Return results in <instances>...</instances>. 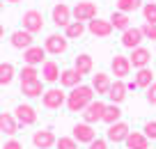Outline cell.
I'll use <instances>...</instances> for the list:
<instances>
[{
  "mask_svg": "<svg viewBox=\"0 0 156 149\" xmlns=\"http://www.w3.org/2000/svg\"><path fill=\"white\" fill-rule=\"evenodd\" d=\"M80 80H83V76L76 71V69H62V73H60V85L62 87H78L80 85Z\"/></svg>",
  "mask_w": 156,
  "mask_h": 149,
  "instance_id": "cell-19",
  "label": "cell"
},
{
  "mask_svg": "<svg viewBox=\"0 0 156 149\" xmlns=\"http://www.w3.org/2000/svg\"><path fill=\"white\" fill-rule=\"evenodd\" d=\"M21 92H23L25 96H30V99H34V96H41V94H44L41 78H37V80H30V83H21Z\"/></svg>",
  "mask_w": 156,
  "mask_h": 149,
  "instance_id": "cell-24",
  "label": "cell"
},
{
  "mask_svg": "<svg viewBox=\"0 0 156 149\" xmlns=\"http://www.w3.org/2000/svg\"><path fill=\"white\" fill-rule=\"evenodd\" d=\"M5 37V28H2V25H0V39Z\"/></svg>",
  "mask_w": 156,
  "mask_h": 149,
  "instance_id": "cell-40",
  "label": "cell"
},
{
  "mask_svg": "<svg viewBox=\"0 0 156 149\" xmlns=\"http://www.w3.org/2000/svg\"><path fill=\"white\" fill-rule=\"evenodd\" d=\"M2 149H23V147H21V142H16V140H9V142H5Z\"/></svg>",
  "mask_w": 156,
  "mask_h": 149,
  "instance_id": "cell-39",
  "label": "cell"
},
{
  "mask_svg": "<svg viewBox=\"0 0 156 149\" xmlns=\"http://www.w3.org/2000/svg\"><path fill=\"white\" fill-rule=\"evenodd\" d=\"M71 16L73 21H80V23H85V21H92L97 19V5L94 2H90V0H83V2H76V7L71 9Z\"/></svg>",
  "mask_w": 156,
  "mask_h": 149,
  "instance_id": "cell-3",
  "label": "cell"
},
{
  "mask_svg": "<svg viewBox=\"0 0 156 149\" xmlns=\"http://www.w3.org/2000/svg\"><path fill=\"white\" fill-rule=\"evenodd\" d=\"M37 78H39L37 67H30V64H25V67L21 69V83H30V80H37Z\"/></svg>",
  "mask_w": 156,
  "mask_h": 149,
  "instance_id": "cell-32",
  "label": "cell"
},
{
  "mask_svg": "<svg viewBox=\"0 0 156 149\" xmlns=\"http://www.w3.org/2000/svg\"><path fill=\"white\" fill-rule=\"evenodd\" d=\"M129 133H131V129H129V124H124V122H115V124L108 126V140L110 142H124V140L129 138Z\"/></svg>",
  "mask_w": 156,
  "mask_h": 149,
  "instance_id": "cell-10",
  "label": "cell"
},
{
  "mask_svg": "<svg viewBox=\"0 0 156 149\" xmlns=\"http://www.w3.org/2000/svg\"><path fill=\"white\" fill-rule=\"evenodd\" d=\"M129 60H131V67H133V69H142V67H149L151 53L147 51V48L138 46V48H133V53L129 55Z\"/></svg>",
  "mask_w": 156,
  "mask_h": 149,
  "instance_id": "cell-12",
  "label": "cell"
},
{
  "mask_svg": "<svg viewBox=\"0 0 156 149\" xmlns=\"http://www.w3.org/2000/svg\"><path fill=\"white\" fill-rule=\"evenodd\" d=\"M55 142H58V138L53 135V131H34L32 135V144L37 149H51Z\"/></svg>",
  "mask_w": 156,
  "mask_h": 149,
  "instance_id": "cell-14",
  "label": "cell"
},
{
  "mask_svg": "<svg viewBox=\"0 0 156 149\" xmlns=\"http://www.w3.org/2000/svg\"><path fill=\"white\" fill-rule=\"evenodd\" d=\"M0 131L7 135H14L16 131H19V122H16L14 115H9V112H0Z\"/></svg>",
  "mask_w": 156,
  "mask_h": 149,
  "instance_id": "cell-22",
  "label": "cell"
},
{
  "mask_svg": "<svg viewBox=\"0 0 156 149\" xmlns=\"http://www.w3.org/2000/svg\"><path fill=\"white\" fill-rule=\"evenodd\" d=\"M147 2H154V0H147Z\"/></svg>",
  "mask_w": 156,
  "mask_h": 149,
  "instance_id": "cell-43",
  "label": "cell"
},
{
  "mask_svg": "<svg viewBox=\"0 0 156 149\" xmlns=\"http://www.w3.org/2000/svg\"><path fill=\"white\" fill-rule=\"evenodd\" d=\"M16 122L23 126H32L34 122H37V112H34L32 106H28V103H21V106H16Z\"/></svg>",
  "mask_w": 156,
  "mask_h": 149,
  "instance_id": "cell-11",
  "label": "cell"
},
{
  "mask_svg": "<svg viewBox=\"0 0 156 149\" xmlns=\"http://www.w3.org/2000/svg\"><path fill=\"white\" fill-rule=\"evenodd\" d=\"M46 60V48L44 46H30V48H25L23 51V62L25 64H30V67H37V64H41Z\"/></svg>",
  "mask_w": 156,
  "mask_h": 149,
  "instance_id": "cell-7",
  "label": "cell"
},
{
  "mask_svg": "<svg viewBox=\"0 0 156 149\" xmlns=\"http://www.w3.org/2000/svg\"><path fill=\"white\" fill-rule=\"evenodd\" d=\"M90 149H108V144H106V140L97 138V140H92V142H90Z\"/></svg>",
  "mask_w": 156,
  "mask_h": 149,
  "instance_id": "cell-38",
  "label": "cell"
},
{
  "mask_svg": "<svg viewBox=\"0 0 156 149\" xmlns=\"http://www.w3.org/2000/svg\"><path fill=\"white\" fill-rule=\"evenodd\" d=\"M126 90H129V87H126V83L115 80V83L110 85V90H108V94H106V96L110 99L112 103H117V106H119V103H122L124 99H126Z\"/></svg>",
  "mask_w": 156,
  "mask_h": 149,
  "instance_id": "cell-18",
  "label": "cell"
},
{
  "mask_svg": "<svg viewBox=\"0 0 156 149\" xmlns=\"http://www.w3.org/2000/svg\"><path fill=\"white\" fill-rule=\"evenodd\" d=\"M87 30L94 34V37H110L112 34V23H110V19L108 21H103V19H92L87 23Z\"/></svg>",
  "mask_w": 156,
  "mask_h": 149,
  "instance_id": "cell-9",
  "label": "cell"
},
{
  "mask_svg": "<svg viewBox=\"0 0 156 149\" xmlns=\"http://www.w3.org/2000/svg\"><path fill=\"white\" fill-rule=\"evenodd\" d=\"M110 67H112V73H115L117 78H126L129 73H131V60H129L126 55H115Z\"/></svg>",
  "mask_w": 156,
  "mask_h": 149,
  "instance_id": "cell-15",
  "label": "cell"
},
{
  "mask_svg": "<svg viewBox=\"0 0 156 149\" xmlns=\"http://www.w3.org/2000/svg\"><path fill=\"white\" fill-rule=\"evenodd\" d=\"M147 101H149L151 106H156V83H151V85L147 87Z\"/></svg>",
  "mask_w": 156,
  "mask_h": 149,
  "instance_id": "cell-37",
  "label": "cell"
},
{
  "mask_svg": "<svg viewBox=\"0 0 156 149\" xmlns=\"http://www.w3.org/2000/svg\"><path fill=\"white\" fill-rule=\"evenodd\" d=\"M58 2H62V0H58Z\"/></svg>",
  "mask_w": 156,
  "mask_h": 149,
  "instance_id": "cell-44",
  "label": "cell"
},
{
  "mask_svg": "<svg viewBox=\"0 0 156 149\" xmlns=\"http://www.w3.org/2000/svg\"><path fill=\"white\" fill-rule=\"evenodd\" d=\"M119 117H122V110H119V106L117 103H110V106H106V112H103V119L108 126L115 124V122H119Z\"/></svg>",
  "mask_w": 156,
  "mask_h": 149,
  "instance_id": "cell-28",
  "label": "cell"
},
{
  "mask_svg": "<svg viewBox=\"0 0 156 149\" xmlns=\"http://www.w3.org/2000/svg\"><path fill=\"white\" fill-rule=\"evenodd\" d=\"M53 23L58 25V28H67V25L71 23V9H69L64 2H58V5L53 7Z\"/></svg>",
  "mask_w": 156,
  "mask_h": 149,
  "instance_id": "cell-13",
  "label": "cell"
},
{
  "mask_svg": "<svg viewBox=\"0 0 156 149\" xmlns=\"http://www.w3.org/2000/svg\"><path fill=\"white\" fill-rule=\"evenodd\" d=\"M2 2H5V0H0V9H2Z\"/></svg>",
  "mask_w": 156,
  "mask_h": 149,
  "instance_id": "cell-42",
  "label": "cell"
},
{
  "mask_svg": "<svg viewBox=\"0 0 156 149\" xmlns=\"http://www.w3.org/2000/svg\"><path fill=\"white\" fill-rule=\"evenodd\" d=\"M110 78L106 76V73H97V76L92 78V87L97 94H108V90H110Z\"/></svg>",
  "mask_w": 156,
  "mask_h": 149,
  "instance_id": "cell-26",
  "label": "cell"
},
{
  "mask_svg": "<svg viewBox=\"0 0 156 149\" xmlns=\"http://www.w3.org/2000/svg\"><path fill=\"white\" fill-rule=\"evenodd\" d=\"M60 67H58V62H53V60H46L44 64H41V78H44L46 83H55V80H60Z\"/></svg>",
  "mask_w": 156,
  "mask_h": 149,
  "instance_id": "cell-21",
  "label": "cell"
},
{
  "mask_svg": "<svg viewBox=\"0 0 156 149\" xmlns=\"http://www.w3.org/2000/svg\"><path fill=\"white\" fill-rule=\"evenodd\" d=\"M103 112H106V103L103 101H92L87 108L83 110V119H85V124H97V122H101L103 119Z\"/></svg>",
  "mask_w": 156,
  "mask_h": 149,
  "instance_id": "cell-6",
  "label": "cell"
},
{
  "mask_svg": "<svg viewBox=\"0 0 156 149\" xmlns=\"http://www.w3.org/2000/svg\"><path fill=\"white\" fill-rule=\"evenodd\" d=\"M140 30H142V34H145V39L156 41V23H145Z\"/></svg>",
  "mask_w": 156,
  "mask_h": 149,
  "instance_id": "cell-35",
  "label": "cell"
},
{
  "mask_svg": "<svg viewBox=\"0 0 156 149\" xmlns=\"http://www.w3.org/2000/svg\"><path fill=\"white\" fill-rule=\"evenodd\" d=\"M5 2H21V0H5Z\"/></svg>",
  "mask_w": 156,
  "mask_h": 149,
  "instance_id": "cell-41",
  "label": "cell"
},
{
  "mask_svg": "<svg viewBox=\"0 0 156 149\" xmlns=\"http://www.w3.org/2000/svg\"><path fill=\"white\" fill-rule=\"evenodd\" d=\"M55 147L58 149H78V140L76 138H58Z\"/></svg>",
  "mask_w": 156,
  "mask_h": 149,
  "instance_id": "cell-34",
  "label": "cell"
},
{
  "mask_svg": "<svg viewBox=\"0 0 156 149\" xmlns=\"http://www.w3.org/2000/svg\"><path fill=\"white\" fill-rule=\"evenodd\" d=\"M142 39H145V34H142L140 28H126L122 32V46L133 51V48H138L142 44Z\"/></svg>",
  "mask_w": 156,
  "mask_h": 149,
  "instance_id": "cell-8",
  "label": "cell"
},
{
  "mask_svg": "<svg viewBox=\"0 0 156 149\" xmlns=\"http://www.w3.org/2000/svg\"><path fill=\"white\" fill-rule=\"evenodd\" d=\"M142 131H145V135H147L149 140H156V122H147Z\"/></svg>",
  "mask_w": 156,
  "mask_h": 149,
  "instance_id": "cell-36",
  "label": "cell"
},
{
  "mask_svg": "<svg viewBox=\"0 0 156 149\" xmlns=\"http://www.w3.org/2000/svg\"><path fill=\"white\" fill-rule=\"evenodd\" d=\"M110 23H112V28H115V30H122V32L126 28H131V23H129V14H124V12H112Z\"/></svg>",
  "mask_w": 156,
  "mask_h": 149,
  "instance_id": "cell-27",
  "label": "cell"
},
{
  "mask_svg": "<svg viewBox=\"0 0 156 149\" xmlns=\"http://www.w3.org/2000/svg\"><path fill=\"white\" fill-rule=\"evenodd\" d=\"M41 103H44L48 110H58V108H62L64 103H67V94H64L60 87H51V90H46L44 94H41Z\"/></svg>",
  "mask_w": 156,
  "mask_h": 149,
  "instance_id": "cell-2",
  "label": "cell"
},
{
  "mask_svg": "<svg viewBox=\"0 0 156 149\" xmlns=\"http://www.w3.org/2000/svg\"><path fill=\"white\" fill-rule=\"evenodd\" d=\"M142 9V0H117V12L131 14V12Z\"/></svg>",
  "mask_w": 156,
  "mask_h": 149,
  "instance_id": "cell-30",
  "label": "cell"
},
{
  "mask_svg": "<svg viewBox=\"0 0 156 149\" xmlns=\"http://www.w3.org/2000/svg\"><path fill=\"white\" fill-rule=\"evenodd\" d=\"M94 101V87L92 85H78L71 90V94H67V108L71 112H80Z\"/></svg>",
  "mask_w": 156,
  "mask_h": 149,
  "instance_id": "cell-1",
  "label": "cell"
},
{
  "mask_svg": "<svg viewBox=\"0 0 156 149\" xmlns=\"http://www.w3.org/2000/svg\"><path fill=\"white\" fill-rule=\"evenodd\" d=\"M23 30H28V32L37 34L44 30V16H41V12L37 9H28L23 14Z\"/></svg>",
  "mask_w": 156,
  "mask_h": 149,
  "instance_id": "cell-4",
  "label": "cell"
},
{
  "mask_svg": "<svg viewBox=\"0 0 156 149\" xmlns=\"http://www.w3.org/2000/svg\"><path fill=\"white\" fill-rule=\"evenodd\" d=\"M136 85L138 87H142V90H147V87L154 83V71H151L149 67H142V69H138V73H136Z\"/></svg>",
  "mask_w": 156,
  "mask_h": 149,
  "instance_id": "cell-25",
  "label": "cell"
},
{
  "mask_svg": "<svg viewBox=\"0 0 156 149\" xmlns=\"http://www.w3.org/2000/svg\"><path fill=\"white\" fill-rule=\"evenodd\" d=\"M124 142H126V149H149V138L140 131H131Z\"/></svg>",
  "mask_w": 156,
  "mask_h": 149,
  "instance_id": "cell-17",
  "label": "cell"
},
{
  "mask_svg": "<svg viewBox=\"0 0 156 149\" xmlns=\"http://www.w3.org/2000/svg\"><path fill=\"white\" fill-rule=\"evenodd\" d=\"M92 67H94V62H92V58H90L87 53H83V55H78L76 60H73V69H76L80 76H87L90 71H92Z\"/></svg>",
  "mask_w": 156,
  "mask_h": 149,
  "instance_id": "cell-23",
  "label": "cell"
},
{
  "mask_svg": "<svg viewBox=\"0 0 156 149\" xmlns=\"http://www.w3.org/2000/svg\"><path fill=\"white\" fill-rule=\"evenodd\" d=\"M73 138L78 140V142H92V140H97V131L92 129V124H76L73 126Z\"/></svg>",
  "mask_w": 156,
  "mask_h": 149,
  "instance_id": "cell-16",
  "label": "cell"
},
{
  "mask_svg": "<svg viewBox=\"0 0 156 149\" xmlns=\"http://www.w3.org/2000/svg\"><path fill=\"white\" fill-rule=\"evenodd\" d=\"M12 46L14 48H30L32 46V32H28V30H16V32H12Z\"/></svg>",
  "mask_w": 156,
  "mask_h": 149,
  "instance_id": "cell-20",
  "label": "cell"
},
{
  "mask_svg": "<svg viewBox=\"0 0 156 149\" xmlns=\"http://www.w3.org/2000/svg\"><path fill=\"white\" fill-rule=\"evenodd\" d=\"M14 64L9 62H2L0 64V85H9L12 80H14Z\"/></svg>",
  "mask_w": 156,
  "mask_h": 149,
  "instance_id": "cell-31",
  "label": "cell"
},
{
  "mask_svg": "<svg viewBox=\"0 0 156 149\" xmlns=\"http://www.w3.org/2000/svg\"><path fill=\"white\" fill-rule=\"evenodd\" d=\"M67 46H69V39L64 34H48L44 41L46 53H51V55H62L67 51Z\"/></svg>",
  "mask_w": 156,
  "mask_h": 149,
  "instance_id": "cell-5",
  "label": "cell"
},
{
  "mask_svg": "<svg viewBox=\"0 0 156 149\" xmlns=\"http://www.w3.org/2000/svg\"><path fill=\"white\" fill-rule=\"evenodd\" d=\"M85 32V25L80 23V21H71V23L64 28V37L67 39H78V37H83Z\"/></svg>",
  "mask_w": 156,
  "mask_h": 149,
  "instance_id": "cell-29",
  "label": "cell"
},
{
  "mask_svg": "<svg viewBox=\"0 0 156 149\" xmlns=\"http://www.w3.org/2000/svg\"><path fill=\"white\" fill-rule=\"evenodd\" d=\"M142 16H145V23H156V2H145Z\"/></svg>",
  "mask_w": 156,
  "mask_h": 149,
  "instance_id": "cell-33",
  "label": "cell"
}]
</instances>
